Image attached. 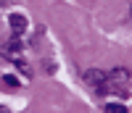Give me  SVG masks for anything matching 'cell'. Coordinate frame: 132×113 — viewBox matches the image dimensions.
<instances>
[{
  "label": "cell",
  "instance_id": "cell-1",
  "mask_svg": "<svg viewBox=\"0 0 132 113\" xmlns=\"http://www.w3.org/2000/svg\"><path fill=\"white\" fill-rule=\"evenodd\" d=\"M85 82L90 84L95 92H106L108 89V74H103L101 69H87L85 71Z\"/></svg>",
  "mask_w": 132,
  "mask_h": 113
},
{
  "label": "cell",
  "instance_id": "cell-2",
  "mask_svg": "<svg viewBox=\"0 0 132 113\" xmlns=\"http://www.w3.org/2000/svg\"><path fill=\"white\" fill-rule=\"evenodd\" d=\"M108 82H111V84H108V89H114V92H119V95H122L124 89H127L129 74H127L124 69H114L111 74H108Z\"/></svg>",
  "mask_w": 132,
  "mask_h": 113
},
{
  "label": "cell",
  "instance_id": "cell-3",
  "mask_svg": "<svg viewBox=\"0 0 132 113\" xmlns=\"http://www.w3.org/2000/svg\"><path fill=\"white\" fill-rule=\"evenodd\" d=\"M0 53H3V55H8L11 61H16V58H19V53H21V40H19V34H13V37H11V40L3 45V48H0Z\"/></svg>",
  "mask_w": 132,
  "mask_h": 113
},
{
  "label": "cell",
  "instance_id": "cell-4",
  "mask_svg": "<svg viewBox=\"0 0 132 113\" xmlns=\"http://www.w3.org/2000/svg\"><path fill=\"white\" fill-rule=\"evenodd\" d=\"M8 24H11V29H13V34H21V32L27 29V18L21 13H11L8 16Z\"/></svg>",
  "mask_w": 132,
  "mask_h": 113
},
{
  "label": "cell",
  "instance_id": "cell-5",
  "mask_svg": "<svg viewBox=\"0 0 132 113\" xmlns=\"http://www.w3.org/2000/svg\"><path fill=\"white\" fill-rule=\"evenodd\" d=\"M106 113H127V108L122 103H108L106 105Z\"/></svg>",
  "mask_w": 132,
  "mask_h": 113
},
{
  "label": "cell",
  "instance_id": "cell-6",
  "mask_svg": "<svg viewBox=\"0 0 132 113\" xmlns=\"http://www.w3.org/2000/svg\"><path fill=\"white\" fill-rule=\"evenodd\" d=\"M3 82H5V87H11V89H16V87L21 84V82H19V79H16L13 74H5V76H3Z\"/></svg>",
  "mask_w": 132,
  "mask_h": 113
},
{
  "label": "cell",
  "instance_id": "cell-7",
  "mask_svg": "<svg viewBox=\"0 0 132 113\" xmlns=\"http://www.w3.org/2000/svg\"><path fill=\"white\" fill-rule=\"evenodd\" d=\"M13 63H16V69H19V71H21V74H24V76H32V69H29V66H27V63H24V61H21V58H16V61H13Z\"/></svg>",
  "mask_w": 132,
  "mask_h": 113
},
{
  "label": "cell",
  "instance_id": "cell-8",
  "mask_svg": "<svg viewBox=\"0 0 132 113\" xmlns=\"http://www.w3.org/2000/svg\"><path fill=\"white\" fill-rule=\"evenodd\" d=\"M0 113H8V108H3V105H0Z\"/></svg>",
  "mask_w": 132,
  "mask_h": 113
}]
</instances>
